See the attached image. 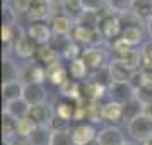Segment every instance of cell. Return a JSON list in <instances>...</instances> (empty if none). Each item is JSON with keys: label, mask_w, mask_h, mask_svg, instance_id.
I'll return each mask as SVG.
<instances>
[{"label": "cell", "mask_w": 152, "mask_h": 145, "mask_svg": "<svg viewBox=\"0 0 152 145\" xmlns=\"http://www.w3.org/2000/svg\"><path fill=\"white\" fill-rule=\"evenodd\" d=\"M97 15H99V31L103 33L104 39H111L113 41V39H116V38L121 36L123 28H121V22H120L118 15L111 14L108 7L99 10Z\"/></svg>", "instance_id": "cell-1"}, {"label": "cell", "mask_w": 152, "mask_h": 145, "mask_svg": "<svg viewBox=\"0 0 152 145\" xmlns=\"http://www.w3.org/2000/svg\"><path fill=\"white\" fill-rule=\"evenodd\" d=\"M126 128H128V135L133 138V142L144 144L149 138H152V118L142 113L140 116L132 119Z\"/></svg>", "instance_id": "cell-2"}, {"label": "cell", "mask_w": 152, "mask_h": 145, "mask_svg": "<svg viewBox=\"0 0 152 145\" xmlns=\"http://www.w3.org/2000/svg\"><path fill=\"white\" fill-rule=\"evenodd\" d=\"M12 48H14V53L19 56V58L28 60V58L36 55L38 44L29 38L28 33H26L21 26H15V41H14V44H12Z\"/></svg>", "instance_id": "cell-3"}, {"label": "cell", "mask_w": 152, "mask_h": 145, "mask_svg": "<svg viewBox=\"0 0 152 145\" xmlns=\"http://www.w3.org/2000/svg\"><path fill=\"white\" fill-rule=\"evenodd\" d=\"M108 94H110L111 101L121 104V106L137 99V90L128 82H113L110 85V89H108Z\"/></svg>", "instance_id": "cell-4"}, {"label": "cell", "mask_w": 152, "mask_h": 145, "mask_svg": "<svg viewBox=\"0 0 152 145\" xmlns=\"http://www.w3.org/2000/svg\"><path fill=\"white\" fill-rule=\"evenodd\" d=\"M84 63L87 65V68L92 70V72H97V70L108 67V53L104 51L101 46H89V48L84 50L82 55Z\"/></svg>", "instance_id": "cell-5"}, {"label": "cell", "mask_w": 152, "mask_h": 145, "mask_svg": "<svg viewBox=\"0 0 152 145\" xmlns=\"http://www.w3.org/2000/svg\"><path fill=\"white\" fill-rule=\"evenodd\" d=\"M46 79V68L38 62H29L21 68V80L22 85L28 84H43Z\"/></svg>", "instance_id": "cell-6"}, {"label": "cell", "mask_w": 152, "mask_h": 145, "mask_svg": "<svg viewBox=\"0 0 152 145\" xmlns=\"http://www.w3.org/2000/svg\"><path fill=\"white\" fill-rule=\"evenodd\" d=\"M51 2L50 0H31L29 4V10H28V19L31 22H45L48 21L53 10H51Z\"/></svg>", "instance_id": "cell-7"}, {"label": "cell", "mask_w": 152, "mask_h": 145, "mask_svg": "<svg viewBox=\"0 0 152 145\" xmlns=\"http://www.w3.org/2000/svg\"><path fill=\"white\" fill-rule=\"evenodd\" d=\"M26 33H28V36L38 46L50 44L51 38H53L51 28H50L48 24H45V22H33V24H29V28L26 29Z\"/></svg>", "instance_id": "cell-8"}, {"label": "cell", "mask_w": 152, "mask_h": 145, "mask_svg": "<svg viewBox=\"0 0 152 145\" xmlns=\"http://www.w3.org/2000/svg\"><path fill=\"white\" fill-rule=\"evenodd\" d=\"M48 97V90L45 87V84H28L24 85L22 90V99L29 104V106H36V104H45Z\"/></svg>", "instance_id": "cell-9"}, {"label": "cell", "mask_w": 152, "mask_h": 145, "mask_svg": "<svg viewBox=\"0 0 152 145\" xmlns=\"http://www.w3.org/2000/svg\"><path fill=\"white\" fill-rule=\"evenodd\" d=\"M70 135H72V140H74V145H86L96 140V128L89 123H79L75 125L72 130H70Z\"/></svg>", "instance_id": "cell-10"}, {"label": "cell", "mask_w": 152, "mask_h": 145, "mask_svg": "<svg viewBox=\"0 0 152 145\" xmlns=\"http://www.w3.org/2000/svg\"><path fill=\"white\" fill-rule=\"evenodd\" d=\"M53 116H55V113L46 106V103L31 106V109H29V113H28V118L36 125V126H48Z\"/></svg>", "instance_id": "cell-11"}, {"label": "cell", "mask_w": 152, "mask_h": 145, "mask_svg": "<svg viewBox=\"0 0 152 145\" xmlns=\"http://www.w3.org/2000/svg\"><path fill=\"white\" fill-rule=\"evenodd\" d=\"M97 140L101 145H123L125 140L123 131L118 126H106L97 133Z\"/></svg>", "instance_id": "cell-12"}, {"label": "cell", "mask_w": 152, "mask_h": 145, "mask_svg": "<svg viewBox=\"0 0 152 145\" xmlns=\"http://www.w3.org/2000/svg\"><path fill=\"white\" fill-rule=\"evenodd\" d=\"M74 26H75V22L70 17H67L65 14H58L51 17V26L50 28H51L55 36H69L70 38L72 31H74Z\"/></svg>", "instance_id": "cell-13"}, {"label": "cell", "mask_w": 152, "mask_h": 145, "mask_svg": "<svg viewBox=\"0 0 152 145\" xmlns=\"http://www.w3.org/2000/svg\"><path fill=\"white\" fill-rule=\"evenodd\" d=\"M75 104L77 101L74 99H69V97H60L55 101V108H53V113L55 116H60L63 119H69V121H74V114H75Z\"/></svg>", "instance_id": "cell-14"}, {"label": "cell", "mask_w": 152, "mask_h": 145, "mask_svg": "<svg viewBox=\"0 0 152 145\" xmlns=\"http://www.w3.org/2000/svg\"><path fill=\"white\" fill-rule=\"evenodd\" d=\"M29 109H31V106H29L22 97H19V99H15V101H9V103H5L4 113L9 114V116H12L15 121H19V119H22V118H28Z\"/></svg>", "instance_id": "cell-15"}, {"label": "cell", "mask_w": 152, "mask_h": 145, "mask_svg": "<svg viewBox=\"0 0 152 145\" xmlns=\"http://www.w3.org/2000/svg\"><path fill=\"white\" fill-rule=\"evenodd\" d=\"M34 56H36V62L39 63V65H43L45 68H48V67H51V65H55V63L60 62V55H58L50 44L38 46Z\"/></svg>", "instance_id": "cell-16"}, {"label": "cell", "mask_w": 152, "mask_h": 145, "mask_svg": "<svg viewBox=\"0 0 152 145\" xmlns=\"http://www.w3.org/2000/svg\"><path fill=\"white\" fill-rule=\"evenodd\" d=\"M19 79H21V68L12 58L5 56L2 60V84L19 82Z\"/></svg>", "instance_id": "cell-17"}, {"label": "cell", "mask_w": 152, "mask_h": 145, "mask_svg": "<svg viewBox=\"0 0 152 145\" xmlns=\"http://www.w3.org/2000/svg\"><path fill=\"white\" fill-rule=\"evenodd\" d=\"M115 55H116L115 60L121 62L125 67H128L133 72H137V68L142 65V55L135 48H128V50H125V51H121V53H115Z\"/></svg>", "instance_id": "cell-18"}, {"label": "cell", "mask_w": 152, "mask_h": 145, "mask_svg": "<svg viewBox=\"0 0 152 145\" xmlns=\"http://www.w3.org/2000/svg\"><path fill=\"white\" fill-rule=\"evenodd\" d=\"M103 118L106 121H110L111 126H116L121 121H125L123 118V106L121 104L115 103V101H110V103L104 104V109H103Z\"/></svg>", "instance_id": "cell-19"}, {"label": "cell", "mask_w": 152, "mask_h": 145, "mask_svg": "<svg viewBox=\"0 0 152 145\" xmlns=\"http://www.w3.org/2000/svg\"><path fill=\"white\" fill-rule=\"evenodd\" d=\"M108 68H110L111 80L113 82H130L132 75H133V70H130L128 67H125L123 63L118 62V60L110 62Z\"/></svg>", "instance_id": "cell-20"}, {"label": "cell", "mask_w": 152, "mask_h": 145, "mask_svg": "<svg viewBox=\"0 0 152 145\" xmlns=\"http://www.w3.org/2000/svg\"><path fill=\"white\" fill-rule=\"evenodd\" d=\"M106 90H108L106 87L99 85V84L94 82L92 79L82 82V97L87 99V101H99V99L106 94Z\"/></svg>", "instance_id": "cell-21"}, {"label": "cell", "mask_w": 152, "mask_h": 145, "mask_svg": "<svg viewBox=\"0 0 152 145\" xmlns=\"http://www.w3.org/2000/svg\"><path fill=\"white\" fill-rule=\"evenodd\" d=\"M46 77H48L55 85H58V87H62L63 84L70 79L69 77V68H65L60 62L46 68Z\"/></svg>", "instance_id": "cell-22"}, {"label": "cell", "mask_w": 152, "mask_h": 145, "mask_svg": "<svg viewBox=\"0 0 152 145\" xmlns=\"http://www.w3.org/2000/svg\"><path fill=\"white\" fill-rule=\"evenodd\" d=\"M62 9H63V14L70 17L72 21L79 22V19L84 15V7H82V2L80 0H63L62 2Z\"/></svg>", "instance_id": "cell-23"}, {"label": "cell", "mask_w": 152, "mask_h": 145, "mask_svg": "<svg viewBox=\"0 0 152 145\" xmlns=\"http://www.w3.org/2000/svg\"><path fill=\"white\" fill-rule=\"evenodd\" d=\"M60 92H62L63 97L79 101V99H82V82L74 80V79H69V80L60 87Z\"/></svg>", "instance_id": "cell-24"}, {"label": "cell", "mask_w": 152, "mask_h": 145, "mask_svg": "<svg viewBox=\"0 0 152 145\" xmlns=\"http://www.w3.org/2000/svg\"><path fill=\"white\" fill-rule=\"evenodd\" d=\"M22 90H24V85H22L21 80L19 82H10V84H2V97H4L5 103L22 97Z\"/></svg>", "instance_id": "cell-25"}, {"label": "cell", "mask_w": 152, "mask_h": 145, "mask_svg": "<svg viewBox=\"0 0 152 145\" xmlns=\"http://www.w3.org/2000/svg\"><path fill=\"white\" fill-rule=\"evenodd\" d=\"M133 5H135V0H106V7L115 15H123L126 12H132Z\"/></svg>", "instance_id": "cell-26"}, {"label": "cell", "mask_w": 152, "mask_h": 145, "mask_svg": "<svg viewBox=\"0 0 152 145\" xmlns=\"http://www.w3.org/2000/svg\"><path fill=\"white\" fill-rule=\"evenodd\" d=\"M69 75L70 79H74V80H79V82H82L84 79L87 77L89 74V68H87V65L84 63L82 58H79V60H74V62H69Z\"/></svg>", "instance_id": "cell-27"}, {"label": "cell", "mask_w": 152, "mask_h": 145, "mask_svg": "<svg viewBox=\"0 0 152 145\" xmlns=\"http://www.w3.org/2000/svg\"><path fill=\"white\" fill-rule=\"evenodd\" d=\"M17 135V121L12 116H9L5 113H2V137L5 142Z\"/></svg>", "instance_id": "cell-28"}, {"label": "cell", "mask_w": 152, "mask_h": 145, "mask_svg": "<svg viewBox=\"0 0 152 145\" xmlns=\"http://www.w3.org/2000/svg\"><path fill=\"white\" fill-rule=\"evenodd\" d=\"M29 138H31L33 145H50L51 130H50V126H36Z\"/></svg>", "instance_id": "cell-29"}, {"label": "cell", "mask_w": 152, "mask_h": 145, "mask_svg": "<svg viewBox=\"0 0 152 145\" xmlns=\"http://www.w3.org/2000/svg\"><path fill=\"white\" fill-rule=\"evenodd\" d=\"M133 14L137 15L142 22H147L152 19V0H142V2H135L133 5Z\"/></svg>", "instance_id": "cell-30"}, {"label": "cell", "mask_w": 152, "mask_h": 145, "mask_svg": "<svg viewBox=\"0 0 152 145\" xmlns=\"http://www.w3.org/2000/svg\"><path fill=\"white\" fill-rule=\"evenodd\" d=\"M130 48L137 46L140 39H142V28H125L121 31V36H120Z\"/></svg>", "instance_id": "cell-31"}, {"label": "cell", "mask_w": 152, "mask_h": 145, "mask_svg": "<svg viewBox=\"0 0 152 145\" xmlns=\"http://www.w3.org/2000/svg\"><path fill=\"white\" fill-rule=\"evenodd\" d=\"M94 31H96V29H94ZM94 31L84 28V26H80V24H75V26H74V31H72V34H70V38H72L74 41L80 43V44H89Z\"/></svg>", "instance_id": "cell-32"}, {"label": "cell", "mask_w": 152, "mask_h": 145, "mask_svg": "<svg viewBox=\"0 0 152 145\" xmlns=\"http://www.w3.org/2000/svg\"><path fill=\"white\" fill-rule=\"evenodd\" d=\"M142 113H144V106L138 103L137 99L123 106V118H125V121H128V123L132 119H135L137 116H140Z\"/></svg>", "instance_id": "cell-33"}, {"label": "cell", "mask_w": 152, "mask_h": 145, "mask_svg": "<svg viewBox=\"0 0 152 145\" xmlns=\"http://www.w3.org/2000/svg\"><path fill=\"white\" fill-rule=\"evenodd\" d=\"M103 109L104 104H99V101H89L87 104V119H91L92 123L103 121Z\"/></svg>", "instance_id": "cell-34"}, {"label": "cell", "mask_w": 152, "mask_h": 145, "mask_svg": "<svg viewBox=\"0 0 152 145\" xmlns=\"http://www.w3.org/2000/svg\"><path fill=\"white\" fill-rule=\"evenodd\" d=\"M84 44H80V43H77V41H70L69 44V48H67V51L63 53V56L69 60V62H74V60H79V58H82L84 55Z\"/></svg>", "instance_id": "cell-35"}, {"label": "cell", "mask_w": 152, "mask_h": 145, "mask_svg": "<svg viewBox=\"0 0 152 145\" xmlns=\"http://www.w3.org/2000/svg\"><path fill=\"white\" fill-rule=\"evenodd\" d=\"M91 79H92L94 82H97L99 85L106 87V89H110V85L113 84V80H111V74H110V68H108V67H104V68L97 70V72H92Z\"/></svg>", "instance_id": "cell-36"}, {"label": "cell", "mask_w": 152, "mask_h": 145, "mask_svg": "<svg viewBox=\"0 0 152 145\" xmlns=\"http://www.w3.org/2000/svg\"><path fill=\"white\" fill-rule=\"evenodd\" d=\"M77 24H80V26L91 29V31L99 29V15H97V12H84V15L79 19Z\"/></svg>", "instance_id": "cell-37"}, {"label": "cell", "mask_w": 152, "mask_h": 145, "mask_svg": "<svg viewBox=\"0 0 152 145\" xmlns=\"http://www.w3.org/2000/svg\"><path fill=\"white\" fill-rule=\"evenodd\" d=\"M50 145H74V140H72L70 130L51 131V140H50Z\"/></svg>", "instance_id": "cell-38"}, {"label": "cell", "mask_w": 152, "mask_h": 145, "mask_svg": "<svg viewBox=\"0 0 152 145\" xmlns=\"http://www.w3.org/2000/svg\"><path fill=\"white\" fill-rule=\"evenodd\" d=\"M70 41H72V38H69V36H55V38H51L50 46L55 50L58 55H63L67 51V48H69Z\"/></svg>", "instance_id": "cell-39"}, {"label": "cell", "mask_w": 152, "mask_h": 145, "mask_svg": "<svg viewBox=\"0 0 152 145\" xmlns=\"http://www.w3.org/2000/svg\"><path fill=\"white\" fill-rule=\"evenodd\" d=\"M140 55H142V68L152 70V39L144 43V46L140 50Z\"/></svg>", "instance_id": "cell-40"}, {"label": "cell", "mask_w": 152, "mask_h": 145, "mask_svg": "<svg viewBox=\"0 0 152 145\" xmlns=\"http://www.w3.org/2000/svg\"><path fill=\"white\" fill-rule=\"evenodd\" d=\"M36 125L29 118H22L17 121V135L19 137H31V133L34 131Z\"/></svg>", "instance_id": "cell-41"}, {"label": "cell", "mask_w": 152, "mask_h": 145, "mask_svg": "<svg viewBox=\"0 0 152 145\" xmlns=\"http://www.w3.org/2000/svg\"><path fill=\"white\" fill-rule=\"evenodd\" d=\"M120 22H121V28H142V21L138 19L133 12H126L123 15H118Z\"/></svg>", "instance_id": "cell-42"}, {"label": "cell", "mask_w": 152, "mask_h": 145, "mask_svg": "<svg viewBox=\"0 0 152 145\" xmlns=\"http://www.w3.org/2000/svg\"><path fill=\"white\" fill-rule=\"evenodd\" d=\"M50 130L51 131H65V130H72L70 128V121L69 119H63L60 116H53L50 121Z\"/></svg>", "instance_id": "cell-43"}, {"label": "cell", "mask_w": 152, "mask_h": 145, "mask_svg": "<svg viewBox=\"0 0 152 145\" xmlns=\"http://www.w3.org/2000/svg\"><path fill=\"white\" fill-rule=\"evenodd\" d=\"M86 12H99L106 5V0H80Z\"/></svg>", "instance_id": "cell-44"}, {"label": "cell", "mask_w": 152, "mask_h": 145, "mask_svg": "<svg viewBox=\"0 0 152 145\" xmlns=\"http://www.w3.org/2000/svg\"><path fill=\"white\" fill-rule=\"evenodd\" d=\"M15 12L14 9L7 5V4H4V7H2V17H4V26H15Z\"/></svg>", "instance_id": "cell-45"}, {"label": "cell", "mask_w": 152, "mask_h": 145, "mask_svg": "<svg viewBox=\"0 0 152 145\" xmlns=\"http://www.w3.org/2000/svg\"><path fill=\"white\" fill-rule=\"evenodd\" d=\"M2 41H4V44H14L15 26H4L2 24Z\"/></svg>", "instance_id": "cell-46"}, {"label": "cell", "mask_w": 152, "mask_h": 145, "mask_svg": "<svg viewBox=\"0 0 152 145\" xmlns=\"http://www.w3.org/2000/svg\"><path fill=\"white\" fill-rule=\"evenodd\" d=\"M137 101L142 104V106L152 103V87H145V85H142V87L137 90Z\"/></svg>", "instance_id": "cell-47"}, {"label": "cell", "mask_w": 152, "mask_h": 145, "mask_svg": "<svg viewBox=\"0 0 152 145\" xmlns=\"http://www.w3.org/2000/svg\"><path fill=\"white\" fill-rule=\"evenodd\" d=\"M31 0H10V7L14 9L17 14H28Z\"/></svg>", "instance_id": "cell-48"}, {"label": "cell", "mask_w": 152, "mask_h": 145, "mask_svg": "<svg viewBox=\"0 0 152 145\" xmlns=\"http://www.w3.org/2000/svg\"><path fill=\"white\" fill-rule=\"evenodd\" d=\"M133 87L135 90H138L142 87V70H137V72H133V75H132L130 82H128Z\"/></svg>", "instance_id": "cell-49"}, {"label": "cell", "mask_w": 152, "mask_h": 145, "mask_svg": "<svg viewBox=\"0 0 152 145\" xmlns=\"http://www.w3.org/2000/svg\"><path fill=\"white\" fill-rule=\"evenodd\" d=\"M104 41H106V39H104L103 33H101L99 29H96V31L92 33V38H91V43H89V46H101V44H103Z\"/></svg>", "instance_id": "cell-50"}, {"label": "cell", "mask_w": 152, "mask_h": 145, "mask_svg": "<svg viewBox=\"0 0 152 145\" xmlns=\"http://www.w3.org/2000/svg\"><path fill=\"white\" fill-rule=\"evenodd\" d=\"M7 145H33V144H31V138L29 137H19V135H15L14 138H10L7 142Z\"/></svg>", "instance_id": "cell-51"}, {"label": "cell", "mask_w": 152, "mask_h": 145, "mask_svg": "<svg viewBox=\"0 0 152 145\" xmlns=\"http://www.w3.org/2000/svg\"><path fill=\"white\" fill-rule=\"evenodd\" d=\"M142 85L152 87V70H144L142 68Z\"/></svg>", "instance_id": "cell-52"}, {"label": "cell", "mask_w": 152, "mask_h": 145, "mask_svg": "<svg viewBox=\"0 0 152 145\" xmlns=\"http://www.w3.org/2000/svg\"><path fill=\"white\" fill-rule=\"evenodd\" d=\"M144 114H147V116L152 118V103H149V104L144 106Z\"/></svg>", "instance_id": "cell-53"}, {"label": "cell", "mask_w": 152, "mask_h": 145, "mask_svg": "<svg viewBox=\"0 0 152 145\" xmlns=\"http://www.w3.org/2000/svg\"><path fill=\"white\" fill-rule=\"evenodd\" d=\"M145 26H147V34H149V38L152 39V19L145 22Z\"/></svg>", "instance_id": "cell-54"}, {"label": "cell", "mask_w": 152, "mask_h": 145, "mask_svg": "<svg viewBox=\"0 0 152 145\" xmlns=\"http://www.w3.org/2000/svg\"><path fill=\"white\" fill-rule=\"evenodd\" d=\"M86 145H101V144H99V140L96 138V140H92V142H89V144H86Z\"/></svg>", "instance_id": "cell-55"}, {"label": "cell", "mask_w": 152, "mask_h": 145, "mask_svg": "<svg viewBox=\"0 0 152 145\" xmlns=\"http://www.w3.org/2000/svg\"><path fill=\"white\" fill-rule=\"evenodd\" d=\"M142 145H152V138H149V140H147V142H144Z\"/></svg>", "instance_id": "cell-56"}, {"label": "cell", "mask_w": 152, "mask_h": 145, "mask_svg": "<svg viewBox=\"0 0 152 145\" xmlns=\"http://www.w3.org/2000/svg\"><path fill=\"white\" fill-rule=\"evenodd\" d=\"M123 145H138V144H137V142H125Z\"/></svg>", "instance_id": "cell-57"}, {"label": "cell", "mask_w": 152, "mask_h": 145, "mask_svg": "<svg viewBox=\"0 0 152 145\" xmlns=\"http://www.w3.org/2000/svg\"><path fill=\"white\" fill-rule=\"evenodd\" d=\"M50 2H51V4H55V2H63V0H50Z\"/></svg>", "instance_id": "cell-58"}, {"label": "cell", "mask_w": 152, "mask_h": 145, "mask_svg": "<svg viewBox=\"0 0 152 145\" xmlns=\"http://www.w3.org/2000/svg\"><path fill=\"white\" fill-rule=\"evenodd\" d=\"M135 2H142V0H135Z\"/></svg>", "instance_id": "cell-59"}]
</instances>
